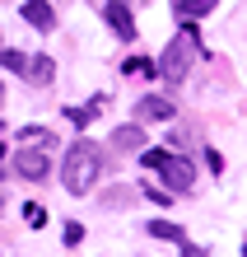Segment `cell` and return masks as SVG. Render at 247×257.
Returning <instances> with one entry per match:
<instances>
[{
  "mask_svg": "<svg viewBox=\"0 0 247 257\" xmlns=\"http://www.w3.org/2000/svg\"><path fill=\"white\" fill-rule=\"evenodd\" d=\"M98 173H103V150L94 141H75L66 150V159H61V183H66V192H75V196L94 192Z\"/></svg>",
  "mask_w": 247,
  "mask_h": 257,
  "instance_id": "1",
  "label": "cell"
},
{
  "mask_svg": "<svg viewBox=\"0 0 247 257\" xmlns=\"http://www.w3.org/2000/svg\"><path fill=\"white\" fill-rule=\"evenodd\" d=\"M200 56V38H196V24H182L177 28V38L163 47V56L154 61V75H163V80H182V75L191 70V61Z\"/></svg>",
  "mask_w": 247,
  "mask_h": 257,
  "instance_id": "2",
  "label": "cell"
},
{
  "mask_svg": "<svg viewBox=\"0 0 247 257\" xmlns=\"http://www.w3.org/2000/svg\"><path fill=\"white\" fill-rule=\"evenodd\" d=\"M145 169H159V178L168 183V192H191V183H196V169L182 155H168V150H145Z\"/></svg>",
  "mask_w": 247,
  "mask_h": 257,
  "instance_id": "3",
  "label": "cell"
},
{
  "mask_svg": "<svg viewBox=\"0 0 247 257\" xmlns=\"http://www.w3.org/2000/svg\"><path fill=\"white\" fill-rule=\"evenodd\" d=\"M14 173L24 178V183H42V178L52 173V155H47V145H28V150H19L14 155Z\"/></svg>",
  "mask_w": 247,
  "mask_h": 257,
  "instance_id": "4",
  "label": "cell"
},
{
  "mask_svg": "<svg viewBox=\"0 0 247 257\" xmlns=\"http://www.w3.org/2000/svg\"><path fill=\"white\" fill-rule=\"evenodd\" d=\"M173 117V98H159V94H149L135 103V122H168Z\"/></svg>",
  "mask_w": 247,
  "mask_h": 257,
  "instance_id": "5",
  "label": "cell"
},
{
  "mask_svg": "<svg viewBox=\"0 0 247 257\" xmlns=\"http://www.w3.org/2000/svg\"><path fill=\"white\" fill-rule=\"evenodd\" d=\"M24 24H33V28H42V33H52L56 28V10L47 5V0H24Z\"/></svg>",
  "mask_w": 247,
  "mask_h": 257,
  "instance_id": "6",
  "label": "cell"
},
{
  "mask_svg": "<svg viewBox=\"0 0 247 257\" xmlns=\"http://www.w3.org/2000/svg\"><path fill=\"white\" fill-rule=\"evenodd\" d=\"M103 19L112 24V33H117L121 42H131V38H135V24H131V10L121 5V0H112V5L103 10Z\"/></svg>",
  "mask_w": 247,
  "mask_h": 257,
  "instance_id": "7",
  "label": "cell"
},
{
  "mask_svg": "<svg viewBox=\"0 0 247 257\" xmlns=\"http://www.w3.org/2000/svg\"><path fill=\"white\" fill-rule=\"evenodd\" d=\"M140 145H145L140 122H126V126H117V131H112V150H121V155H131V150H140Z\"/></svg>",
  "mask_w": 247,
  "mask_h": 257,
  "instance_id": "8",
  "label": "cell"
},
{
  "mask_svg": "<svg viewBox=\"0 0 247 257\" xmlns=\"http://www.w3.org/2000/svg\"><path fill=\"white\" fill-rule=\"evenodd\" d=\"M52 75H56L52 56H28V66H24V80H33V84H47Z\"/></svg>",
  "mask_w": 247,
  "mask_h": 257,
  "instance_id": "9",
  "label": "cell"
},
{
  "mask_svg": "<svg viewBox=\"0 0 247 257\" xmlns=\"http://www.w3.org/2000/svg\"><path fill=\"white\" fill-rule=\"evenodd\" d=\"M219 0H173V14L177 19H200V14H210Z\"/></svg>",
  "mask_w": 247,
  "mask_h": 257,
  "instance_id": "10",
  "label": "cell"
},
{
  "mask_svg": "<svg viewBox=\"0 0 247 257\" xmlns=\"http://www.w3.org/2000/svg\"><path fill=\"white\" fill-rule=\"evenodd\" d=\"M131 201H135V187H107V192H98V206H107V210L131 206Z\"/></svg>",
  "mask_w": 247,
  "mask_h": 257,
  "instance_id": "11",
  "label": "cell"
},
{
  "mask_svg": "<svg viewBox=\"0 0 247 257\" xmlns=\"http://www.w3.org/2000/svg\"><path fill=\"white\" fill-rule=\"evenodd\" d=\"M149 234L168 238V243H187V238H182V224H173V220H149Z\"/></svg>",
  "mask_w": 247,
  "mask_h": 257,
  "instance_id": "12",
  "label": "cell"
},
{
  "mask_svg": "<svg viewBox=\"0 0 247 257\" xmlns=\"http://www.w3.org/2000/svg\"><path fill=\"white\" fill-rule=\"evenodd\" d=\"M98 112H103V98H94V103H89V108H66V117H70L75 126H89V122H94Z\"/></svg>",
  "mask_w": 247,
  "mask_h": 257,
  "instance_id": "13",
  "label": "cell"
},
{
  "mask_svg": "<svg viewBox=\"0 0 247 257\" xmlns=\"http://www.w3.org/2000/svg\"><path fill=\"white\" fill-rule=\"evenodd\" d=\"M0 66H5V70H14V75H24L28 56H24V52H0Z\"/></svg>",
  "mask_w": 247,
  "mask_h": 257,
  "instance_id": "14",
  "label": "cell"
},
{
  "mask_svg": "<svg viewBox=\"0 0 247 257\" xmlns=\"http://www.w3.org/2000/svg\"><path fill=\"white\" fill-rule=\"evenodd\" d=\"M121 70H126V75H154V61H149V56H131Z\"/></svg>",
  "mask_w": 247,
  "mask_h": 257,
  "instance_id": "15",
  "label": "cell"
},
{
  "mask_svg": "<svg viewBox=\"0 0 247 257\" xmlns=\"http://www.w3.org/2000/svg\"><path fill=\"white\" fill-rule=\"evenodd\" d=\"M24 220L33 224V229H42V224H47V210H42L38 201H28V206H24Z\"/></svg>",
  "mask_w": 247,
  "mask_h": 257,
  "instance_id": "16",
  "label": "cell"
},
{
  "mask_svg": "<svg viewBox=\"0 0 247 257\" xmlns=\"http://www.w3.org/2000/svg\"><path fill=\"white\" fill-rule=\"evenodd\" d=\"M80 238H84V229H80V224L70 220V224H66V243H80Z\"/></svg>",
  "mask_w": 247,
  "mask_h": 257,
  "instance_id": "17",
  "label": "cell"
},
{
  "mask_svg": "<svg viewBox=\"0 0 247 257\" xmlns=\"http://www.w3.org/2000/svg\"><path fill=\"white\" fill-rule=\"evenodd\" d=\"M0 103H5V84H0Z\"/></svg>",
  "mask_w": 247,
  "mask_h": 257,
  "instance_id": "18",
  "label": "cell"
},
{
  "mask_svg": "<svg viewBox=\"0 0 247 257\" xmlns=\"http://www.w3.org/2000/svg\"><path fill=\"white\" fill-rule=\"evenodd\" d=\"M0 155H5V150H0Z\"/></svg>",
  "mask_w": 247,
  "mask_h": 257,
  "instance_id": "19",
  "label": "cell"
},
{
  "mask_svg": "<svg viewBox=\"0 0 247 257\" xmlns=\"http://www.w3.org/2000/svg\"><path fill=\"white\" fill-rule=\"evenodd\" d=\"M0 201H5V196H0Z\"/></svg>",
  "mask_w": 247,
  "mask_h": 257,
  "instance_id": "20",
  "label": "cell"
},
{
  "mask_svg": "<svg viewBox=\"0 0 247 257\" xmlns=\"http://www.w3.org/2000/svg\"><path fill=\"white\" fill-rule=\"evenodd\" d=\"M242 257H247V252H242Z\"/></svg>",
  "mask_w": 247,
  "mask_h": 257,
  "instance_id": "21",
  "label": "cell"
}]
</instances>
